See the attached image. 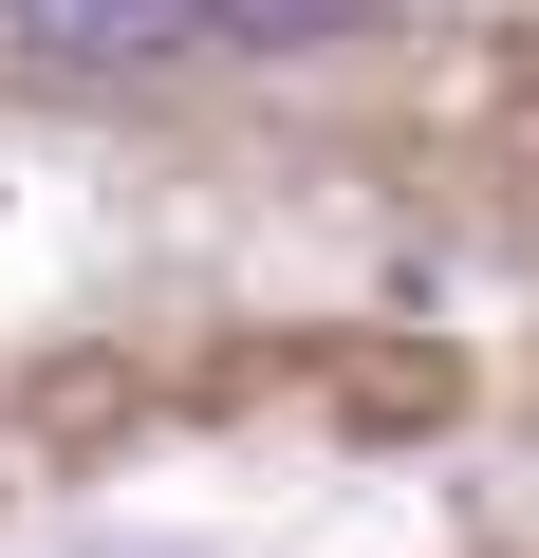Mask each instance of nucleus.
<instances>
[{"instance_id": "1", "label": "nucleus", "mask_w": 539, "mask_h": 558, "mask_svg": "<svg viewBox=\"0 0 539 558\" xmlns=\"http://www.w3.org/2000/svg\"><path fill=\"white\" fill-rule=\"evenodd\" d=\"M372 0H0V57L57 75H223V57H335Z\"/></svg>"}]
</instances>
